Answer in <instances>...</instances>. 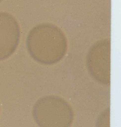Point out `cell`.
<instances>
[{
	"mask_svg": "<svg viewBox=\"0 0 121 127\" xmlns=\"http://www.w3.org/2000/svg\"><path fill=\"white\" fill-rule=\"evenodd\" d=\"M27 51L37 63L52 65L60 62L67 51L65 35L58 26L49 23L39 24L29 32L26 40Z\"/></svg>",
	"mask_w": 121,
	"mask_h": 127,
	"instance_id": "cell-1",
	"label": "cell"
},
{
	"mask_svg": "<svg viewBox=\"0 0 121 127\" xmlns=\"http://www.w3.org/2000/svg\"><path fill=\"white\" fill-rule=\"evenodd\" d=\"M32 116L39 127H71L74 114L73 108L58 96L47 95L36 101Z\"/></svg>",
	"mask_w": 121,
	"mask_h": 127,
	"instance_id": "cell-2",
	"label": "cell"
},
{
	"mask_svg": "<svg viewBox=\"0 0 121 127\" xmlns=\"http://www.w3.org/2000/svg\"><path fill=\"white\" fill-rule=\"evenodd\" d=\"M110 39L94 43L88 53L86 64L92 77L100 84L110 85Z\"/></svg>",
	"mask_w": 121,
	"mask_h": 127,
	"instance_id": "cell-3",
	"label": "cell"
},
{
	"mask_svg": "<svg viewBox=\"0 0 121 127\" xmlns=\"http://www.w3.org/2000/svg\"><path fill=\"white\" fill-rule=\"evenodd\" d=\"M20 36L19 25L13 16L0 12V60L8 58L15 52Z\"/></svg>",
	"mask_w": 121,
	"mask_h": 127,
	"instance_id": "cell-4",
	"label": "cell"
},
{
	"mask_svg": "<svg viewBox=\"0 0 121 127\" xmlns=\"http://www.w3.org/2000/svg\"><path fill=\"white\" fill-rule=\"evenodd\" d=\"M96 127H110L109 108L105 110L98 117Z\"/></svg>",
	"mask_w": 121,
	"mask_h": 127,
	"instance_id": "cell-5",
	"label": "cell"
},
{
	"mask_svg": "<svg viewBox=\"0 0 121 127\" xmlns=\"http://www.w3.org/2000/svg\"><path fill=\"white\" fill-rule=\"evenodd\" d=\"M1 0H0V2Z\"/></svg>",
	"mask_w": 121,
	"mask_h": 127,
	"instance_id": "cell-6",
	"label": "cell"
}]
</instances>
